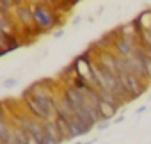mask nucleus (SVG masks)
Here are the masks:
<instances>
[{
    "instance_id": "12",
    "label": "nucleus",
    "mask_w": 151,
    "mask_h": 144,
    "mask_svg": "<svg viewBox=\"0 0 151 144\" xmlns=\"http://www.w3.org/2000/svg\"><path fill=\"white\" fill-rule=\"evenodd\" d=\"M64 36V30H55V37H62Z\"/></svg>"
},
{
    "instance_id": "13",
    "label": "nucleus",
    "mask_w": 151,
    "mask_h": 144,
    "mask_svg": "<svg viewBox=\"0 0 151 144\" xmlns=\"http://www.w3.org/2000/svg\"><path fill=\"white\" fill-rule=\"evenodd\" d=\"M123 119H124V116H117V117H116V119H114V123H121V121H123Z\"/></svg>"
},
{
    "instance_id": "11",
    "label": "nucleus",
    "mask_w": 151,
    "mask_h": 144,
    "mask_svg": "<svg viewBox=\"0 0 151 144\" xmlns=\"http://www.w3.org/2000/svg\"><path fill=\"white\" fill-rule=\"evenodd\" d=\"M27 4H30V6H37V4H43L45 0H25Z\"/></svg>"
},
{
    "instance_id": "10",
    "label": "nucleus",
    "mask_w": 151,
    "mask_h": 144,
    "mask_svg": "<svg viewBox=\"0 0 151 144\" xmlns=\"http://www.w3.org/2000/svg\"><path fill=\"white\" fill-rule=\"evenodd\" d=\"M96 128H98V130H105V128H109V119H101V121H98Z\"/></svg>"
},
{
    "instance_id": "8",
    "label": "nucleus",
    "mask_w": 151,
    "mask_h": 144,
    "mask_svg": "<svg viewBox=\"0 0 151 144\" xmlns=\"http://www.w3.org/2000/svg\"><path fill=\"white\" fill-rule=\"evenodd\" d=\"M16 84H18V82H16V78H7V80H4V84H2V86H4L6 89H11V87H16Z\"/></svg>"
},
{
    "instance_id": "1",
    "label": "nucleus",
    "mask_w": 151,
    "mask_h": 144,
    "mask_svg": "<svg viewBox=\"0 0 151 144\" xmlns=\"http://www.w3.org/2000/svg\"><path fill=\"white\" fill-rule=\"evenodd\" d=\"M34 7V20H36V27L43 30V34L52 32L55 27H60L64 23V20L60 18V14H57L53 11L52 6H48L46 2L32 6Z\"/></svg>"
},
{
    "instance_id": "7",
    "label": "nucleus",
    "mask_w": 151,
    "mask_h": 144,
    "mask_svg": "<svg viewBox=\"0 0 151 144\" xmlns=\"http://www.w3.org/2000/svg\"><path fill=\"white\" fill-rule=\"evenodd\" d=\"M53 121L57 123V126H59V130H60V133L64 135V139H66V140H68V139H75V135H73V130H71V126H69V121H68V119H64L62 116L55 114Z\"/></svg>"
},
{
    "instance_id": "2",
    "label": "nucleus",
    "mask_w": 151,
    "mask_h": 144,
    "mask_svg": "<svg viewBox=\"0 0 151 144\" xmlns=\"http://www.w3.org/2000/svg\"><path fill=\"white\" fill-rule=\"evenodd\" d=\"M119 82H121V86H123V89H124V93H126V96H128V102L137 100V98L142 96V94L147 91V87H149V84L142 82L140 78H137V77L132 75V73L119 75Z\"/></svg>"
},
{
    "instance_id": "9",
    "label": "nucleus",
    "mask_w": 151,
    "mask_h": 144,
    "mask_svg": "<svg viewBox=\"0 0 151 144\" xmlns=\"http://www.w3.org/2000/svg\"><path fill=\"white\" fill-rule=\"evenodd\" d=\"M144 62H146V69H147V73H149V78H151V57L146 53V57H144Z\"/></svg>"
},
{
    "instance_id": "3",
    "label": "nucleus",
    "mask_w": 151,
    "mask_h": 144,
    "mask_svg": "<svg viewBox=\"0 0 151 144\" xmlns=\"http://www.w3.org/2000/svg\"><path fill=\"white\" fill-rule=\"evenodd\" d=\"M139 46H140V39L139 37H124V36H119L116 39V43H114V52L119 57L128 59V57H132L137 52Z\"/></svg>"
},
{
    "instance_id": "5",
    "label": "nucleus",
    "mask_w": 151,
    "mask_h": 144,
    "mask_svg": "<svg viewBox=\"0 0 151 144\" xmlns=\"http://www.w3.org/2000/svg\"><path fill=\"white\" fill-rule=\"evenodd\" d=\"M123 107V103H119V102H105V100H101V105H100V114H101V119H112L117 112H119V109Z\"/></svg>"
},
{
    "instance_id": "4",
    "label": "nucleus",
    "mask_w": 151,
    "mask_h": 144,
    "mask_svg": "<svg viewBox=\"0 0 151 144\" xmlns=\"http://www.w3.org/2000/svg\"><path fill=\"white\" fill-rule=\"evenodd\" d=\"M25 46L23 39L20 36H7V34H0V55H7L9 52H14L18 48Z\"/></svg>"
},
{
    "instance_id": "14",
    "label": "nucleus",
    "mask_w": 151,
    "mask_h": 144,
    "mask_svg": "<svg viewBox=\"0 0 151 144\" xmlns=\"http://www.w3.org/2000/svg\"><path fill=\"white\" fill-rule=\"evenodd\" d=\"M73 144H93V140L91 142H73Z\"/></svg>"
},
{
    "instance_id": "6",
    "label": "nucleus",
    "mask_w": 151,
    "mask_h": 144,
    "mask_svg": "<svg viewBox=\"0 0 151 144\" xmlns=\"http://www.w3.org/2000/svg\"><path fill=\"white\" fill-rule=\"evenodd\" d=\"M45 126H46V133H48V137L55 142V144H62L66 139H64V135L60 133V130H59V126H57V123L52 119V121H45Z\"/></svg>"
}]
</instances>
